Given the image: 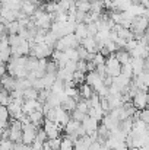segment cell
<instances>
[{"instance_id":"cell-37","label":"cell","mask_w":149,"mask_h":150,"mask_svg":"<svg viewBox=\"0 0 149 150\" xmlns=\"http://www.w3.org/2000/svg\"><path fill=\"white\" fill-rule=\"evenodd\" d=\"M0 10H1V4H0Z\"/></svg>"},{"instance_id":"cell-35","label":"cell","mask_w":149,"mask_h":150,"mask_svg":"<svg viewBox=\"0 0 149 150\" xmlns=\"http://www.w3.org/2000/svg\"><path fill=\"white\" fill-rule=\"evenodd\" d=\"M0 66H4V63H3V60H1V55H0Z\"/></svg>"},{"instance_id":"cell-23","label":"cell","mask_w":149,"mask_h":150,"mask_svg":"<svg viewBox=\"0 0 149 150\" xmlns=\"http://www.w3.org/2000/svg\"><path fill=\"white\" fill-rule=\"evenodd\" d=\"M76 109L79 111V112H82V114H86L88 112V105H86V102H85V99H81L78 103H76Z\"/></svg>"},{"instance_id":"cell-17","label":"cell","mask_w":149,"mask_h":150,"mask_svg":"<svg viewBox=\"0 0 149 150\" xmlns=\"http://www.w3.org/2000/svg\"><path fill=\"white\" fill-rule=\"evenodd\" d=\"M10 102H12V98H10L9 92L0 88V106H7Z\"/></svg>"},{"instance_id":"cell-14","label":"cell","mask_w":149,"mask_h":150,"mask_svg":"<svg viewBox=\"0 0 149 150\" xmlns=\"http://www.w3.org/2000/svg\"><path fill=\"white\" fill-rule=\"evenodd\" d=\"M114 57L117 58V61H118L121 66H123V64H127V63L130 61V54L126 50H123V48L115 51V52H114Z\"/></svg>"},{"instance_id":"cell-8","label":"cell","mask_w":149,"mask_h":150,"mask_svg":"<svg viewBox=\"0 0 149 150\" xmlns=\"http://www.w3.org/2000/svg\"><path fill=\"white\" fill-rule=\"evenodd\" d=\"M79 45L83 47L85 50L88 51V52H91V54H97V52H98V50H97V44H95V41H94V37H86V38L81 40Z\"/></svg>"},{"instance_id":"cell-29","label":"cell","mask_w":149,"mask_h":150,"mask_svg":"<svg viewBox=\"0 0 149 150\" xmlns=\"http://www.w3.org/2000/svg\"><path fill=\"white\" fill-rule=\"evenodd\" d=\"M64 70L66 71H69V73H73L75 70H76V61H66V64H64Z\"/></svg>"},{"instance_id":"cell-2","label":"cell","mask_w":149,"mask_h":150,"mask_svg":"<svg viewBox=\"0 0 149 150\" xmlns=\"http://www.w3.org/2000/svg\"><path fill=\"white\" fill-rule=\"evenodd\" d=\"M105 74L107 76H111V77H117L120 76V69H121V64L117 61V58L114 57V54H110L107 58H105Z\"/></svg>"},{"instance_id":"cell-6","label":"cell","mask_w":149,"mask_h":150,"mask_svg":"<svg viewBox=\"0 0 149 150\" xmlns=\"http://www.w3.org/2000/svg\"><path fill=\"white\" fill-rule=\"evenodd\" d=\"M132 103L135 106V109L140 111V109H145L146 108V103H148V95L145 92H139L133 99H132Z\"/></svg>"},{"instance_id":"cell-5","label":"cell","mask_w":149,"mask_h":150,"mask_svg":"<svg viewBox=\"0 0 149 150\" xmlns=\"http://www.w3.org/2000/svg\"><path fill=\"white\" fill-rule=\"evenodd\" d=\"M15 83H16V79H15V77H12V76H9L7 73H4V74L1 76L0 86H1V89L7 91L9 93L15 91Z\"/></svg>"},{"instance_id":"cell-26","label":"cell","mask_w":149,"mask_h":150,"mask_svg":"<svg viewBox=\"0 0 149 150\" xmlns=\"http://www.w3.org/2000/svg\"><path fill=\"white\" fill-rule=\"evenodd\" d=\"M138 44H139V42H138L136 40H130V41H127V42H126V45H124V48H123V50H126L127 52H130L132 50H135V48L138 47Z\"/></svg>"},{"instance_id":"cell-1","label":"cell","mask_w":149,"mask_h":150,"mask_svg":"<svg viewBox=\"0 0 149 150\" xmlns=\"http://www.w3.org/2000/svg\"><path fill=\"white\" fill-rule=\"evenodd\" d=\"M78 47H79V41L76 40V37L73 34H69V35H64V37L58 38L54 44V50L61 51V52H64L69 48H78Z\"/></svg>"},{"instance_id":"cell-4","label":"cell","mask_w":149,"mask_h":150,"mask_svg":"<svg viewBox=\"0 0 149 150\" xmlns=\"http://www.w3.org/2000/svg\"><path fill=\"white\" fill-rule=\"evenodd\" d=\"M81 125H82V128L85 130V133H86V136H89V134H92V133H95L97 131V128H98L99 122L97 120H94V118H91V117H85V120L81 122Z\"/></svg>"},{"instance_id":"cell-31","label":"cell","mask_w":149,"mask_h":150,"mask_svg":"<svg viewBox=\"0 0 149 150\" xmlns=\"http://www.w3.org/2000/svg\"><path fill=\"white\" fill-rule=\"evenodd\" d=\"M0 121H9V112L6 106H0Z\"/></svg>"},{"instance_id":"cell-25","label":"cell","mask_w":149,"mask_h":150,"mask_svg":"<svg viewBox=\"0 0 149 150\" xmlns=\"http://www.w3.org/2000/svg\"><path fill=\"white\" fill-rule=\"evenodd\" d=\"M139 120H140L142 122H145V124L149 122V111L146 108H145V109H140V112H139Z\"/></svg>"},{"instance_id":"cell-19","label":"cell","mask_w":149,"mask_h":150,"mask_svg":"<svg viewBox=\"0 0 149 150\" xmlns=\"http://www.w3.org/2000/svg\"><path fill=\"white\" fill-rule=\"evenodd\" d=\"M46 73H48V74H56V73H57V63H56V61L47 60V64H46Z\"/></svg>"},{"instance_id":"cell-10","label":"cell","mask_w":149,"mask_h":150,"mask_svg":"<svg viewBox=\"0 0 149 150\" xmlns=\"http://www.w3.org/2000/svg\"><path fill=\"white\" fill-rule=\"evenodd\" d=\"M38 105H40V102H38L37 99L24 100V103H22V106H21V109H22V114L28 115V114L34 112V111L37 109V106H38Z\"/></svg>"},{"instance_id":"cell-27","label":"cell","mask_w":149,"mask_h":150,"mask_svg":"<svg viewBox=\"0 0 149 150\" xmlns=\"http://www.w3.org/2000/svg\"><path fill=\"white\" fill-rule=\"evenodd\" d=\"M86 32H88V37H95V35H97L98 31H97V26H95L94 22L86 25Z\"/></svg>"},{"instance_id":"cell-21","label":"cell","mask_w":149,"mask_h":150,"mask_svg":"<svg viewBox=\"0 0 149 150\" xmlns=\"http://www.w3.org/2000/svg\"><path fill=\"white\" fill-rule=\"evenodd\" d=\"M60 143H61V137H57V139H50L47 140V144L50 146L51 150H60Z\"/></svg>"},{"instance_id":"cell-3","label":"cell","mask_w":149,"mask_h":150,"mask_svg":"<svg viewBox=\"0 0 149 150\" xmlns=\"http://www.w3.org/2000/svg\"><path fill=\"white\" fill-rule=\"evenodd\" d=\"M41 128L44 130V133H46V136H47V140L60 137V131H58V127H57L56 122H50V121H46V120H44V124H43Z\"/></svg>"},{"instance_id":"cell-9","label":"cell","mask_w":149,"mask_h":150,"mask_svg":"<svg viewBox=\"0 0 149 150\" xmlns=\"http://www.w3.org/2000/svg\"><path fill=\"white\" fill-rule=\"evenodd\" d=\"M76 103H78V102H76L75 99H72L70 96H66V95H64L58 106H60L61 109H64L67 114H70L72 111H75V109H76Z\"/></svg>"},{"instance_id":"cell-28","label":"cell","mask_w":149,"mask_h":150,"mask_svg":"<svg viewBox=\"0 0 149 150\" xmlns=\"http://www.w3.org/2000/svg\"><path fill=\"white\" fill-rule=\"evenodd\" d=\"M0 149L1 150H12L13 149V143L10 140H0Z\"/></svg>"},{"instance_id":"cell-12","label":"cell","mask_w":149,"mask_h":150,"mask_svg":"<svg viewBox=\"0 0 149 150\" xmlns=\"http://www.w3.org/2000/svg\"><path fill=\"white\" fill-rule=\"evenodd\" d=\"M38 1L37 3H31V1H25V3H22V7H21V12L24 13V15H26L28 18L35 12V9L38 7Z\"/></svg>"},{"instance_id":"cell-36","label":"cell","mask_w":149,"mask_h":150,"mask_svg":"<svg viewBox=\"0 0 149 150\" xmlns=\"http://www.w3.org/2000/svg\"><path fill=\"white\" fill-rule=\"evenodd\" d=\"M102 150H113V149H108V147H104V146H102Z\"/></svg>"},{"instance_id":"cell-30","label":"cell","mask_w":149,"mask_h":150,"mask_svg":"<svg viewBox=\"0 0 149 150\" xmlns=\"http://www.w3.org/2000/svg\"><path fill=\"white\" fill-rule=\"evenodd\" d=\"M92 63H94L95 66H101V64H104V63H105V58H104L99 52H97V54L94 55V58H92Z\"/></svg>"},{"instance_id":"cell-16","label":"cell","mask_w":149,"mask_h":150,"mask_svg":"<svg viewBox=\"0 0 149 150\" xmlns=\"http://www.w3.org/2000/svg\"><path fill=\"white\" fill-rule=\"evenodd\" d=\"M37 69H38V58L28 55L26 57V61H25V70L26 71H34Z\"/></svg>"},{"instance_id":"cell-32","label":"cell","mask_w":149,"mask_h":150,"mask_svg":"<svg viewBox=\"0 0 149 150\" xmlns=\"http://www.w3.org/2000/svg\"><path fill=\"white\" fill-rule=\"evenodd\" d=\"M88 150H102V144H99L98 142H92Z\"/></svg>"},{"instance_id":"cell-22","label":"cell","mask_w":149,"mask_h":150,"mask_svg":"<svg viewBox=\"0 0 149 150\" xmlns=\"http://www.w3.org/2000/svg\"><path fill=\"white\" fill-rule=\"evenodd\" d=\"M35 140H37V142H40V143H46V142H47V136H46V133H44V130H43V128H38V130H37Z\"/></svg>"},{"instance_id":"cell-20","label":"cell","mask_w":149,"mask_h":150,"mask_svg":"<svg viewBox=\"0 0 149 150\" xmlns=\"http://www.w3.org/2000/svg\"><path fill=\"white\" fill-rule=\"evenodd\" d=\"M64 55H66V58L67 60H70V61H78L79 58H78V51L76 48H69V50L64 51Z\"/></svg>"},{"instance_id":"cell-11","label":"cell","mask_w":149,"mask_h":150,"mask_svg":"<svg viewBox=\"0 0 149 150\" xmlns=\"http://www.w3.org/2000/svg\"><path fill=\"white\" fill-rule=\"evenodd\" d=\"M78 92H79V96H81V99H89L91 98V95L94 93V91H92V88L89 86V85H86V83H82L79 88H78Z\"/></svg>"},{"instance_id":"cell-15","label":"cell","mask_w":149,"mask_h":150,"mask_svg":"<svg viewBox=\"0 0 149 150\" xmlns=\"http://www.w3.org/2000/svg\"><path fill=\"white\" fill-rule=\"evenodd\" d=\"M79 127H81V122H78V121H75V120H69V122H67V124L64 125V128H63V133H64V136L73 134Z\"/></svg>"},{"instance_id":"cell-18","label":"cell","mask_w":149,"mask_h":150,"mask_svg":"<svg viewBox=\"0 0 149 150\" xmlns=\"http://www.w3.org/2000/svg\"><path fill=\"white\" fill-rule=\"evenodd\" d=\"M38 96V92L34 89V88H29V89H25L22 92V99L24 100H29V99H37Z\"/></svg>"},{"instance_id":"cell-24","label":"cell","mask_w":149,"mask_h":150,"mask_svg":"<svg viewBox=\"0 0 149 150\" xmlns=\"http://www.w3.org/2000/svg\"><path fill=\"white\" fill-rule=\"evenodd\" d=\"M75 71H79V73H85L86 74V61L78 60L76 61V70Z\"/></svg>"},{"instance_id":"cell-33","label":"cell","mask_w":149,"mask_h":150,"mask_svg":"<svg viewBox=\"0 0 149 150\" xmlns=\"http://www.w3.org/2000/svg\"><path fill=\"white\" fill-rule=\"evenodd\" d=\"M31 147H32L34 150H43V143H40V142L34 140V142H32V144H31Z\"/></svg>"},{"instance_id":"cell-13","label":"cell","mask_w":149,"mask_h":150,"mask_svg":"<svg viewBox=\"0 0 149 150\" xmlns=\"http://www.w3.org/2000/svg\"><path fill=\"white\" fill-rule=\"evenodd\" d=\"M73 35L76 37V40L81 42V40L86 38L88 37V32H86V25L85 23H76V28H75V32Z\"/></svg>"},{"instance_id":"cell-7","label":"cell","mask_w":149,"mask_h":150,"mask_svg":"<svg viewBox=\"0 0 149 150\" xmlns=\"http://www.w3.org/2000/svg\"><path fill=\"white\" fill-rule=\"evenodd\" d=\"M32 23H34L35 28H43V29L50 31V26H51V18H50L48 13H43V15H41L38 19H35Z\"/></svg>"},{"instance_id":"cell-34","label":"cell","mask_w":149,"mask_h":150,"mask_svg":"<svg viewBox=\"0 0 149 150\" xmlns=\"http://www.w3.org/2000/svg\"><path fill=\"white\" fill-rule=\"evenodd\" d=\"M89 71H95V64L92 61H86V73Z\"/></svg>"}]
</instances>
